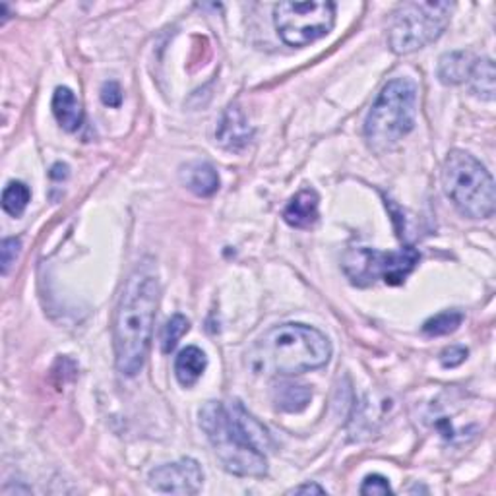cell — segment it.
<instances>
[{"instance_id": "cell-24", "label": "cell", "mask_w": 496, "mask_h": 496, "mask_svg": "<svg viewBox=\"0 0 496 496\" xmlns=\"http://www.w3.org/2000/svg\"><path fill=\"white\" fill-rule=\"evenodd\" d=\"M101 99L107 107H119L123 104V92L121 85L116 82H105L104 90H101Z\"/></svg>"}, {"instance_id": "cell-3", "label": "cell", "mask_w": 496, "mask_h": 496, "mask_svg": "<svg viewBox=\"0 0 496 496\" xmlns=\"http://www.w3.org/2000/svg\"><path fill=\"white\" fill-rule=\"evenodd\" d=\"M330 357L332 345L322 332L306 324H282L254 342L246 364L262 376H295L322 369Z\"/></svg>"}, {"instance_id": "cell-11", "label": "cell", "mask_w": 496, "mask_h": 496, "mask_svg": "<svg viewBox=\"0 0 496 496\" xmlns=\"http://www.w3.org/2000/svg\"><path fill=\"white\" fill-rule=\"evenodd\" d=\"M318 194L311 188H306V191H301L287 203L283 220L295 229H311L318 222Z\"/></svg>"}, {"instance_id": "cell-6", "label": "cell", "mask_w": 496, "mask_h": 496, "mask_svg": "<svg viewBox=\"0 0 496 496\" xmlns=\"http://www.w3.org/2000/svg\"><path fill=\"white\" fill-rule=\"evenodd\" d=\"M454 5L450 3H405L390 24V49L396 55H410L431 45L450 24Z\"/></svg>"}, {"instance_id": "cell-20", "label": "cell", "mask_w": 496, "mask_h": 496, "mask_svg": "<svg viewBox=\"0 0 496 496\" xmlns=\"http://www.w3.org/2000/svg\"><path fill=\"white\" fill-rule=\"evenodd\" d=\"M186 332H188V320L183 314L171 316L169 322L164 328V333H162L164 353H171Z\"/></svg>"}, {"instance_id": "cell-19", "label": "cell", "mask_w": 496, "mask_h": 496, "mask_svg": "<svg viewBox=\"0 0 496 496\" xmlns=\"http://www.w3.org/2000/svg\"><path fill=\"white\" fill-rule=\"evenodd\" d=\"M463 322V314L460 311H446L429 318L425 324H422V332L432 338H439V335H448L456 332Z\"/></svg>"}, {"instance_id": "cell-2", "label": "cell", "mask_w": 496, "mask_h": 496, "mask_svg": "<svg viewBox=\"0 0 496 496\" xmlns=\"http://www.w3.org/2000/svg\"><path fill=\"white\" fill-rule=\"evenodd\" d=\"M157 304L159 282L155 273L138 268L128 277L123 289L113 326L116 369L124 376L133 378L144 367L154 333Z\"/></svg>"}, {"instance_id": "cell-4", "label": "cell", "mask_w": 496, "mask_h": 496, "mask_svg": "<svg viewBox=\"0 0 496 496\" xmlns=\"http://www.w3.org/2000/svg\"><path fill=\"white\" fill-rule=\"evenodd\" d=\"M417 85L410 78H396L384 85L364 123V136L374 152H386L415 126Z\"/></svg>"}, {"instance_id": "cell-9", "label": "cell", "mask_w": 496, "mask_h": 496, "mask_svg": "<svg viewBox=\"0 0 496 496\" xmlns=\"http://www.w3.org/2000/svg\"><path fill=\"white\" fill-rule=\"evenodd\" d=\"M203 485V471L196 460L183 458L179 461L159 465L150 473V487L164 494H196Z\"/></svg>"}, {"instance_id": "cell-18", "label": "cell", "mask_w": 496, "mask_h": 496, "mask_svg": "<svg viewBox=\"0 0 496 496\" xmlns=\"http://www.w3.org/2000/svg\"><path fill=\"white\" fill-rule=\"evenodd\" d=\"M29 200H32V193H29V188L20 181H12V183H8V186L5 188V193H3V208L8 215L20 217L25 212Z\"/></svg>"}, {"instance_id": "cell-5", "label": "cell", "mask_w": 496, "mask_h": 496, "mask_svg": "<svg viewBox=\"0 0 496 496\" xmlns=\"http://www.w3.org/2000/svg\"><path fill=\"white\" fill-rule=\"evenodd\" d=\"M442 184L451 203L471 220H487L494 213V181L485 165L461 150H454L444 162Z\"/></svg>"}, {"instance_id": "cell-16", "label": "cell", "mask_w": 496, "mask_h": 496, "mask_svg": "<svg viewBox=\"0 0 496 496\" xmlns=\"http://www.w3.org/2000/svg\"><path fill=\"white\" fill-rule=\"evenodd\" d=\"M473 61L475 58L470 53H463V51L446 53L439 63L441 82L446 85H456V84L468 82Z\"/></svg>"}, {"instance_id": "cell-12", "label": "cell", "mask_w": 496, "mask_h": 496, "mask_svg": "<svg viewBox=\"0 0 496 496\" xmlns=\"http://www.w3.org/2000/svg\"><path fill=\"white\" fill-rule=\"evenodd\" d=\"M53 113L66 133H76L84 124V109L74 92L68 87H56L53 95Z\"/></svg>"}, {"instance_id": "cell-8", "label": "cell", "mask_w": 496, "mask_h": 496, "mask_svg": "<svg viewBox=\"0 0 496 496\" xmlns=\"http://www.w3.org/2000/svg\"><path fill=\"white\" fill-rule=\"evenodd\" d=\"M280 37L291 47H304L326 37L335 24V5L326 0L312 3H282L273 10Z\"/></svg>"}, {"instance_id": "cell-14", "label": "cell", "mask_w": 496, "mask_h": 496, "mask_svg": "<svg viewBox=\"0 0 496 496\" xmlns=\"http://www.w3.org/2000/svg\"><path fill=\"white\" fill-rule=\"evenodd\" d=\"M206 367H208L206 353H203L200 347L191 345L183 349L179 357L174 359V376H177L181 386L191 388L200 381V376L206 371Z\"/></svg>"}, {"instance_id": "cell-13", "label": "cell", "mask_w": 496, "mask_h": 496, "mask_svg": "<svg viewBox=\"0 0 496 496\" xmlns=\"http://www.w3.org/2000/svg\"><path fill=\"white\" fill-rule=\"evenodd\" d=\"M181 181L188 191L202 198L215 194L217 188H220V177H217V171L206 162H194L183 167Z\"/></svg>"}, {"instance_id": "cell-7", "label": "cell", "mask_w": 496, "mask_h": 496, "mask_svg": "<svg viewBox=\"0 0 496 496\" xmlns=\"http://www.w3.org/2000/svg\"><path fill=\"white\" fill-rule=\"evenodd\" d=\"M419 253L413 246L393 253H381L374 248H353L343 258L345 275L359 287H367L376 280L388 285H402L419 264Z\"/></svg>"}, {"instance_id": "cell-15", "label": "cell", "mask_w": 496, "mask_h": 496, "mask_svg": "<svg viewBox=\"0 0 496 496\" xmlns=\"http://www.w3.org/2000/svg\"><path fill=\"white\" fill-rule=\"evenodd\" d=\"M311 398H312V393H311L309 386L289 382V381L275 384L272 390V400H273L275 407L285 413H299V412L306 410V405L311 403Z\"/></svg>"}, {"instance_id": "cell-22", "label": "cell", "mask_w": 496, "mask_h": 496, "mask_svg": "<svg viewBox=\"0 0 496 496\" xmlns=\"http://www.w3.org/2000/svg\"><path fill=\"white\" fill-rule=\"evenodd\" d=\"M361 494H392V487H390L386 477L369 475V477H364V481H362Z\"/></svg>"}, {"instance_id": "cell-21", "label": "cell", "mask_w": 496, "mask_h": 496, "mask_svg": "<svg viewBox=\"0 0 496 496\" xmlns=\"http://www.w3.org/2000/svg\"><path fill=\"white\" fill-rule=\"evenodd\" d=\"M22 251V241L20 239H5L3 248H0V264H3V273L6 275L10 266L16 262L18 254Z\"/></svg>"}, {"instance_id": "cell-1", "label": "cell", "mask_w": 496, "mask_h": 496, "mask_svg": "<svg viewBox=\"0 0 496 496\" xmlns=\"http://www.w3.org/2000/svg\"><path fill=\"white\" fill-rule=\"evenodd\" d=\"M200 427L223 468L239 477H264L270 444L266 429L244 412V407L223 402H208L200 410Z\"/></svg>"}, {"instance_id": "cell-26", "label": "cell", "mask_w": 496, "mask_h": 496, "mask_svg": "<svg viewBox=\"0 0 496 496\" xmlns=\"http://www.w3.org/2000/svg\"><path fill=\"white\" fill-rule=\"evenodd\" d=\"M66 169H68L66 165L56 164V165L53 167V171H51V177H53V179H64V177H68V171H66Z\"/></svg>"}, {"instance_id": "cell-25", "label": "cell", "mask_w": 496, "mask_h": 496, "mask_svg": "<svg viewBox=\"0 0 496 496\" xmlns=\"http://www.w3.org/2000/svg\"><path fill=\"white\" fill-rule=\"evenodd\" d=\"M291 494H326V489H322L320 485H314V483H306V485L295 487L293 491H291Z\"/></svg>"}, {"instance_id": "cell-10", "label": "cell", "mask_w": 496, "mask_h": 496, "mask_svg": "<svg viewBox=\"0 0 496 496\" xmlns=\"http://www.w3.org/2000/svg\"><path fill=\"white\" fill-rule=\"evenodd\" d=\"M215 136H217V140H220L222 145H225V148L239 150V148H243V145L248 144V140H251L253 128L248 126V121L244 119V113L237 105H231L225 111Z\"/></svg>"}, {"instance_id": "cell-23", "label": "cell", "mask_w": 496, "mask_h": 496, "mask_svg": "<svg viewBox=\"0 0 496 496\" xmlns=\"http://www.w3.org/2000/svg\"><path fill=\"white\" fill-rule=\"evenodd\" d=\"M468 359V349L461 347V345H451L448 349H444L442 355H441V362L444 369H454V367H460V364Z\"/></svg>"}, {"instance_id": "cell-17", "label": "cell", "mask_w": 496, "mask_h": 496, "mask_svg": "<svg viewBox=\"0 0 496 496\" xmlns=\"http://www.w3.org/2000/svg\"><path fill=\"white\" fill-rule=\"evenodd\" d=\"M468 82L471 92L479 99H494V64L491 58H477V61H473Z\"/></svg>"}]
</instances>
